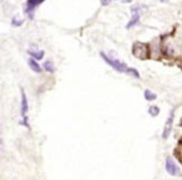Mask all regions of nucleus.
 Masks as SVG:
<instances>
[{
  "mask_svg": "<svg viewBox=\"0 0 182 180\" xmlns=\"http://www.w3.org/2000/svg\"><path fill=\"white\" fill-rule=\"evenodd\" d=\"M166 170L170 175H178L180 174V169H178L177 164L175 163V160L172 158L166 159Z\"/></svg>",
  "mask_w": 182,
  "mask_h": 180,
  "instance_id": "4",
  "label": "nucleus"
},
{
  "mask_svg": "<svg viewBox=\"0 0 182 180\" xmlns=\"http://www.w3.org/2000/svg\"><path fill=\"white\" fill-rule=\"evenodd\" d=\"M158 112H160V109H158V107H156V106H152V107H150V109H148V113L151 114V116H157L158 114Z\"/></svg>",
  "mask_w": 182,
  "mask_h": 180,
  "instance_id": "11",
  "label": "nucleus"
},
{
  "mask_svg": "<svg viewBox=\"0 0 182 180\" xmlns=\"http://www.w3.org/2000/svg\"><path fill=\"white\" fill-rule=\"evenodd\" d=\"M21 24H23V20H18L16 17L13 19V25H14V26H20Z\"/></svg>",
  "mask_w": 182,
  "mask_h": 180,
  "instance_id": "12",
  "label": "nucleus"
},
{
  "mask_svg": "<svg viewBox=\"0 0 182 180\" xmlns=\"http://www.w3.org/2000/svg\"><path fill=\"white\" fill-rule=\"evenodd\" d=\"M124 3H131V0H122Z\"/></svg>",
  "mask_w": 182,
  "mask_h": 180,
  "instance_id": "14",
  "label": "nucleus"
},
{
  "mask_svg": "<svg viewBox=\"0 0 182 180\" xmlns=\"http://www.w3.org/2000/svg\"><path fill=\"white\" fill-rule=\"evenodd\" d=\"M100 55H101V57H102L105 61L110 65V66H112L116 71H119V72H126L127 73V71H128V67L124 64V62H121V61H119V60H116V58H111V57H109V56H106L104 52H100Z\"/></svg>",
  "mask_w": 182,
  "mask_h": 180,
  "instance_id": "2",
  "label": "nucleus"
},
{
  "mask_svg": "<svg viewBox=\"0 0 182 180\" xmlns=\"http://www.w3.org/2000/svg\"><path fill=\"white\" fill-rule=\"evenodd\" d=\"M29 55L34 60H41L44 57V51H29Z\"/></svg>",
  "mask_w": 182,
  "mask_h": 180,
  "instance_id": "8",
  "label": "nucleus"
},
{
  "mask_svg": "<svg viewBox=\"0 0 182 180\" xmlns=\"http://www.w3.org/2000/svg\"><path fill=\"white\" fill-rule=\"evenodd\" d=\"M20 112L23 114V118H26V113H28V109H29V106H28V98H26V95L25 92L21 89V106H20Z\"/></svg>",
  "mask_w": 182,
  "mask_h": 180,
  "instance_id": "6",
  "label": "nucleus"
},
{
  "mask_svg": "<svg viewBox=\"0 0 182 180\" xmlns=\"http://www.w3.org/2000/svg\"><path fill=\"white\" fill-rule=\"evenodd\" d=\"M111 3V0H101V4H102L104 6H106V5H109Z\"/></svg>",
  "mask_w": 182,
  "mask_h": 180,
  "instance_id": "13",
  "label": "nucleus"
},
{
  "mask_svg": "<svg viewBox=\"0 0 182 180\" xmlns=\"http://www.w3.org/2000/svg\"><path fill=\"white\" fill-rule=\"evenodd\" d=\"M161 2H166V0H161Z\"/></svg>",
  "mask_w": 182,
  "mask_h": 180,
  "instance_id": "15",
  "label": "nucleus"
},
{
  "mask_svg": "<svg viewBox=\"0 0 182 180\" xmlns=\"http://www.w3.org/2000/svg\"><path fill=\"white\" fill-rule=\"evenodd\" d=\"M147 10V6L145 5H135L131 8V13H132V19L128 21V24L126 25V29H130V27H132L135 26L137 23H138V20L141 17V15H142L145 11Z\"/></svg>",
  "mask_w": 182,
  "mask_h": 180,
  "instance_id": "1",
  "label": "nucleus"
},
{
  "mask_svg": "<svg viewBox=\"0 0 182 180\" xmlns=\"http://www.w3.org/2000/svg\"><path fill=\"white\" fill-rule=\"evenodd\" d=\"M44 68L46 70L47 72H54V71H55L54 65H53V62H51V61H46V62H45V65H44Z\"/></svg>",
  "mask_w": 182,
  "mask_h": 180,
  "instance_id": "10",
  "label": "nucleus"
},
{
  "mask_svg": "<svg viewBox=\"0 0 182 180\" xmlns=\"http://www.w3.org/2000/svg\"><path fill=\"white\" fill-rule=\"evenodd\" d=\"M28 64H29V67L31 68L34 72H36V73H40V72H41V67H40V65L35 61L34 58H29Z\"/></svg>",
  "mask_w": 182,
  "mask_h": 180,
  "instance_id": "7",
  "label": "nucleus"
},
{
  "mask_svg": "<svg viewBox=\"0 0 182 180\" xmlns=\"http://www.w3.org/2000/svg\"><path fill=\"white\" fill-rule=\"evenodd\" d=\"M172 124H174V111H171L168 118H167V121L165 123V127H164V133H162V137L166 139L170 133H171V129H172Z\"/></svg>",
  "mask_w": 182,
  "mask_h": 180,
  "instance_id": "5",
  "label": "nucleus"
},
{
  "mask_svg": "<svg viewBox=\"0 0 182 180\" xmlns=\"http://www.w3.org/2000/svg\"><path fill=\"white\" fill-rule=\"evenodd\" d=\"M132 52L137 58L146 60L148 58V47L146 44L142 42H135L132 46Z\"/></svg>",
  "mask_w": 182,
  "mask_h": 180,
  "instance_id": "3",
  "label": "nucleus"
},
{
  "mask_svg": "<svg viewBox=\"0 0 182 180\" xmlns=\"http://www.w3.org/2000/svg\"><path fill=\"white\" fill-rule=\"evenodd\" d=\"M145 98L147 99V101H154V99H156V95L154 92L148 91V89H146L145 91Z\"/></svg>",
  "mask_w": 182,
  "mask_h": 180,
  "instance_id": "9",
  "label": "nucleus"
}]
</instances>
